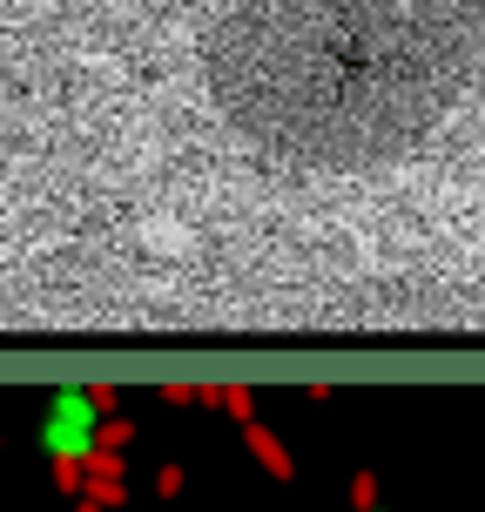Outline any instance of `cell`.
<instances>
[{
	"label": "cell",
	"mask_w": 485,
	"mask_h": 512,
	"mask_svg": "<svg viewBox=\"0 0 485 512\" xmlns=\"http://www.w3.org/2000/svg\"><path fill=\"white\" fill-rule=\"evenodd\" d=\"M162 405H203V384H162Z\"/></svg>",
	"instance_id": "cell-9"
},
{
	"label": "cell",
	"mask_w": 485,
	"mask_h": 512,
	"mask_svg": "<svg viewBox=\"0 0 485 512\" xmlns=\"http://www.w3.org/2000/svg\"><path fill=\"white\" fill-rule=\"evenodd\" d=\"M351 506H358V512L378 506V472H358V479H351Z\"/></svg>",
	"instance_id": "cell-8"
},
{
	"label": "cell",
	"mask_w": 485,
	"mask_h": 512,
	"mask_svg": "<svg viewBox=\"0 0 485 512\" xmlns=\"http://www.w3.org/2000/svg\"><path fill=\"white\" fill-rule=\"evenodd\" d=\"M88 398H95V405H102V411H115V405H122V391H115V384H108V378H95V384H88Z\"/></svg>",
	"instance_id": "cell-10"
},
{
	"label": "cell",
	"mask_w": 485,
	"mask_h": 512,
	"mask_svg": "<svg viewBox=\"0 0 485 512\" xmlns=\"http://www.w3.org/2000/svg\"><path fill=\"white\" fill-rule=\"evenodd\" d=\"M479 68L485 0H243L209 34L216 108L317 169L411 149Z\"/></svg>",
	"instance_id": "cell-1"
},
{
	"label": "cell",
	"mask_w": 485,
	"mask_h": 512,
	"mask_svg": "<svg viewBox=\"0 0 485 512\" xmlns=\"http://www.w3.org/2000/svg\"><path fill=\"white\" fill-rule=\"evenodd\" d=\"M203 405L209 411H230L236 425L256 418V384H203Z\"/></svg>",
	"instance_id": "cell-5"
},
{
	"label": "cell",
	"mask_w": 485,
	"mask_h": 512,
	"mask_svg": "<svg viewBox=\"0 0 485 512\" xmlns=\"http://www.w3.org/2000/svg\"><path fill=\"white\" fill-rule=\"evenodd\" d=\"M371 512H384V506H371Z\"/></svg>",
	"instance_id": "cell-12"
},
{
	"label": "cell",
	"mask_w": 485,
	"mask_h": 512,
	"mask_svg": "<svg viewBox=\"0 0 485 512\" xmlns=\"http://www.w3.org/2000/svg\"><path fill=\"white\" fill-rule=\"evenodd\" d=\"M81 472H88V486H81V499H95V506H108V512H115V506H128V465H122V452H108V445H95Z\"/></svg>",
	"instance_id": "cell-3"
},
{
	"label": "cell",
	"mask_w": 485,
	"mask_h": 512,
	"mask_svg": "<svg viewBox=\"0 0 485 512\" xmlns=\"http://www.w3.org/2000/svg\"><path fill=\"white\" fill-rule=\"evenodd\" d=\"M108 411L88 398V384L75 391H54L48 418H41V445H48V459H88L95 452V432H102Z\"/></svg>",
	"instance_id": "cell-2"
},
{
	"label": "cell",
	"mask_w": 485,
	"mask_h": 512,
	"mask_svg": "<svg viewBox=\"0 0 485 512\" xmlns=\"http://www.w3.org/2000/svg\"><path fill=\"white\" fill-rule=\"evenodd\" d=\"M236 432H243V445H250V459L263 465V472H270L277 486H290V479H297V459H290V445H283V438L270 432L263 418H250V425H236Z\"/></svg>",
	"instance_id": "cell-4"
},
{
	"label": "cell",
	"mask_w": 485,
	"mask_h": 512,
	"mask_svg": "<svg viewBox=\"0 0 485 512\" xmlns=\"http://www.w3.org/2000/svg\"><path fill=\"white\" fill-rule=\"evenodd\" d=\"M75 512H108V506H95V499H81V506H75Z\"/></svg>",
	"instance_id": "cell-11"
},
{
	"label": "cell",
	"mask_w": 485,
	"mask_h": 512,
	"mask_svg": "<svg viewBox=\"0 0 485 512\" xmlns=\"http://www.w3.org/2000/svg\"><path fill=\"white\" fill-rule=\"evenodd\" d=\"M182 486H189V472H182L176 459H162V465H155V499H182Z\"/></svg>",
	"instance_id": "cell-7"
},
{
	"label": "cell",
	"mask_w": 485,
	"mask_h": 512,
	"mask_svg": "<svg viewBox=\"0 0 485 512\" xmlns=\"http://www.w3.org/2000/svg\"><path fill=\"white\" fill-rule=\"evenodd\" d=\"M95 445H108V452H128V445H135V425H128L122 411H108L102 432H95Z\"/></svg>",
	"instance_id": "cell-6"
}]
</instances>
